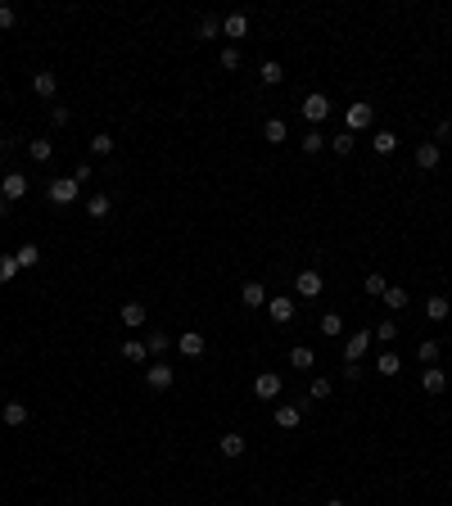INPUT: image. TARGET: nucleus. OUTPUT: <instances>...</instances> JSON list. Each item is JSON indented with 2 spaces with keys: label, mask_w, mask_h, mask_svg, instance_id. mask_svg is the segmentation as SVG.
Returning a JSON list of instances; mask_svg holds the SVG:
<instances>
[{
  "label": "nucleus",
  "mask_w": 452,
  "mask_h": 506,
  "mask_svg": "<svg viewBox=\"0 0 452 506\" xmlns=\"http://www.w3.org/2000/svg\"><path fill=\"white\" fill-rule=\"evenodd\" d=\"M371 339H376L371 330H353V334L344 339V362H362V357L371 353Z\"/></svg>",
  "instance_id": "1"
},
{
  "label": "nucleus",
  "mask_w": 452,
  "mask_h": 506,
  "mask_svg": "<svg viewBox=\"0 0 452 506\" xmlns=\"http://www.w3.org/2000/svg\"><path fill=\"white\" fill-rule=\"evenodd\" d=\"M172 380H177V371L168 367V362H150V367H145V384H150L154 393H163V389H172Z\"/></svg>",
  "instance_id": "2"
},
{
  "label": "nucleus",
  "mask_w": 452,
  "mask_h": 506,
  "mask_svg": "<svg viewBox=\"0 0 452 506\" xmlns=\"http://www.w3.org/2000/svg\"><path fill=\"white\" fill-rule=\"evenodd\" d=\"M280 376L276 371H258V376H253V398H262V402H271V398H280Z\"/></svg>",
  "instance_id": "3"
},
{
  "label": "nucleus",
  "mask_w": 452,
  "mask_h": 506,
  "mask_svg": "<svg viewBox=\"0 0 452 506\" xmlns=\"http://www.w3.org/2000/svg\"><path fill=\"white\" fill-rule=\"evenodd\" d=\"M77 190H82V185H77L73 176H54V181L45 185V194H50V204H73V199H77Z\"/></svg>",
  "instance_id": "4"
},
{
  "label": "nucleus",
  "mask_w": 452,
  "mask_h": 506,
  "mask_svg": "<svg viewBox=\"0 0 452 506\" xmlns=\"http://www.w3.org/2000/svg\"><path fill=\"white\" fill-rule=\"evenodd\" d=\"M294 290H299V299H321V290H326V280H321V271H299V280H294Z\"/></svg>",
  "instance_id": "5"
},
{
  "label": "nucleus",
  "mask_w": 452,
  "mask_h": 506,
  "mask_svg": "<svg viewBox=\"0 0 452 506\" xmlns=\"http://www.w3.org/2000/svg\"><path fill=\"white\" fill-rule=\"evenodd\" d=\"M303 118L313 122V127H317V122H326V118H330V100H326L321 91H313V95L303 100Z\"/></svg>",
  "instance_id": "6"
},
{
  "label": "nucleus",
  "mask_w": 452,
  "mask_h": 506,
  "mask_svg": "<svg viewBox=\"0 0 452 506\" xmlns=\"http://www.w3.org/2000/svg\"><path fill=\"white\" fill-rule=\"evenodd\" d=\"M371 118H376V108L366 104V100H357V104H348V113H344L348 131H366V127H371Z\"/></svg>",
  "instance_id": "7"
},
{
  "label": "nucleus",
  "mask_w": 452,
  "mask_h": 506,
  "mask_svg": "<svg viewBox=\"0 0 452 506\" xmlns=\"http://www.w3.org/2000/svg\"><path fill=\"white\" fill-rule=\"evenodd\" d=\"M27 185H32V181H27L23 172H5V176H0V194H5L10 204H19L23 194H27Z\"/></svg>",
  "instance_id": "8"
},
{
  "label": "nucleus",
  "mask_w": 452,
  "mask_h": 506,
  "mask_svg": "<svg viewBox=\"0 0 452 506\" xmlns=\"http://www.w3.org/2000/svg\"><path fill=\"white\" fill-rule=\"evenodd\" d=\"M439 163H443V145H434V140L416 145V168H420V172H434Z\"/></svg>",
  "instance_id": "9"
},
{
  "label": "nucleus",
  "mask_w": 452,
  "mask_h": 506,
  "mask_svg": "<svg viewBox=\"0 0 452 506\" xmlns=\"http://www.w3.org/2000/svg\"><path fill=\"white\" fill-rule=\"evenodd\" d=\"M222 36H226V41H240V36H249V14H226V19H222Z\"/></svg>",
  "instance_id": "10"
},
{
  "label": "nucleus",
  "mask_w": 452,
  "mask_h": 506,
  "mask_svg": "<svg viewBox=\"0 0 452 506\" xmlns=\"http://www.w3.org/2000/svg\"><path fill=\"white\" fill-rule=\"evenodd\" d=\"M267 317L276 325H285V321H294V299H285V294H276V299H267Z\"/></svg>",
  "instance_id": "11"
},
{
  "label": "nucleus",
  "mask_w": 452,
  "mask_h": 506,
  "mask_svg": "<svg viewBox=\"0 0 452 506\" xmlns=\"http://www.w3.org/2000/svg\"><path fill=\"white\" fill-rule=\"evenodd\" d=\"M118 321L127 325V330H140V325L150 321V312H145V303H122V312H118Z\"/></svg>",
  "instance_id": "12"
},
{
  "label": "nucleus",
  "mask_w": 452,
  "mask_h": 506,
  "mask_svg": "<svg viewBox=\"0 0 452 506\" xmlns=\"http://www.w3.org/2000/svg\"><path fill=\"white\" fill-rule=\"evenodd\" d=\"M0 420H5L10 430H19V425H27V407H23L19 398H5V407H0Z\"/></svg>",
  "instance_id": "13"
},
{
  "label": "nucleus",
  "mask_w": 452,
  "mask_h": 506,
  "mask_svg": "<svg viewBox=\"0 0 452 506\" xmlns=\"http://www.w3.org/2000/svg\"><path fill=\"white\" fill-rule=\"evenodd\" d=\"M240 303H245V308H262V303H267L262 280H245V285H240Z\"/></svg>",
  "instance_id": "14"
},
{
  "label": "nucleus",
  "mask_w": 452,
  "mask_h": 506,
  "mask_svg": "<svg viewBox=\"0 0 452 506\" xmlns=\"http://www.w3.org/2000/svg\"><path fill=\"white\" fill-rule=\"evenodd\" d=\"M299 420H303L299 402H280V407H276V425H280V430H299Z\"/></svg>",
  "instance_id": "15"
},
{
  "label": "nucleus",
  "mask_w": 452,
  "mask_h": 506,
  "mask_svg": "<svg viewBox=\"0 0 452 506\" xmlns=\"http://www.w3.org/2000/svg\"><path fill=\"white\" fill-rule=\"evenodd\" d=\"M177 348H181V353H185V357H204V348H208V339H204V334H199V330H185V334H181V339H177Z\"/></svg>",
  "instance_id": "16"
},
{
  "label": "nucleus",
  "mask_w": 452,
  "mask_h": 506,
  "mask_svg": "<svg viewBox=\"0 0 452 506\" xmlns=\"http://www.w3.org/2000/svg\"><path fill=\"white\" fill-rule=\"evenodd\" d=\"M420 389H425V393H443V389H448V371H443V367H425Z\"/></svg>",
  "instance_id": "17"
},
{
  "label": "nucleus",
  "mask_w": 452,
  "mask_h": 506,
  "mask_svg": "<svg viewBox=\"0 0 452 506\" xmlns=\"http://www.w3.org/2000/svg\"><path fill=\"white\" fill-rule=\"evenodd\" d=\"M217 448H222V457L226 461H236V457H245V434H222V439H217Z\"/></svg>",
  "instance_id": "18"
},
{
  "label": "nucleus",
  "mask_w": 452,
  "mask_h": 506,
  "mask_svg": "<svg viewBox=\"0 0 452 506\" xmlns=\"http://www.w3.org/2000/svg\"><path fill=\"white\" fill-rule=\"evenodd\" d=\"M290 367H294V371H313V367H317V353H313L308 344H294V348H290Z\"/></svg>",
  "instance_id": "19"
},
{
  "label": "nucleus",
  "mask_w": 452,
  "mask_h": 506,
  "mask_svg": "<svg viewBox=\"0 0 452 506\" xmlns=\"http://www.w3.org/2000/svg\"><path fill=\"white\" fill-rule=\"evenodd\" d=\"M194 36H199V41H217V36H222V19H217V14H204L199 27H194Z\"/></svg>",
  "instance_id": "20"
},
{
  "label": "nucleus",
  "mask_w": 452,
  "mask_h": 506,
  "mask_svg": "<svg viewBox=\"0 0 452 506\" xmlns=\"http://www.w3.org/2000/svg\"><path fill=\"white\" fill-rule=\"evenodd\" d=\"M285 136H290V127H285L280 118H267V122H262V140H267V145H285Z\"/></svg>",
  "instance_id": "21"
},
{
  "label": "nucleus",
  "mask_w": 452,
  "mask_h": 506,
  "mask_svg": "<svg viewBox=\"0 0 452 506\" xmlns=\"http://www.w3.org/2000/svg\"><path fill=\"white\" fill-rule=\"evenodd\" d=\"M32 91H36L41 100H54V91H59V77H54V73H36V77H32Z\"/></svg>",
  "instance_id": "22"
},
{
  "label": "nucleus",
  "mask_w": 452,
  "mask_h": 506,
  "mask_svg": "<svg viewBox=\"0 0 452 506\" xmlns=\"http://www.w3.org/2000/svg\"><path fill=\"white\" fill-rule=\"evenodd\" d=\"M376 371H380V376H398V371H403V357L394 353V348H385V353L376 357Z\"/></svg>",
  "instance_id": "23"
},
{
  "label": "nucleus",
  "mask_w": 452,
  "mask_h": 506,
  "mask_svg": "<svg viewBox=\"0 0 452 506\" xmlns=\"http://www.w3.org/2000/svg\"><path fill=\"white\" fill-rule=\"evenodd\" d=\"M448 294H430V299H425V317H430V321H443V317H448Z\"/></svg>",
  "instance_id": "24"
},
{
  "label": "nucleus",
  "mask_w": 452,
  "mask_h": 506,
  "mask_svg": "<svg viewBox=\"0 0 452 506\" xmlns=\"http://www.w3.org/2000/svg\"><path fill=\"white\" fill-rule=\"evenodd\" d=\"M317 330H321L326 339H339V334H344V317H339V312H326L321 321H317Z\"/></svg>",
  "instance_id": "25"
},
{
  "label": "nucleus",
  "mask_w": 452,
  "mask_h": 506,
  "mask_svg": "<svg viewBox=\"0 0 452 506\" xmlns=\"http://www.w3.org/2000/svg\"><path fill=\"white\" fill-rule=\"evenodd\" d=\"M109 208H113V199H109V194H91V199H87V217H95V222H104Z\"/></svg>",
  "instance_id": "26"
},
{
  "label": "nucleus",
  "mask_w": 452,
  "mask_h": 506,
  "mask_svg": "<svg viewBox=\"0 0 452 506\" xmlns=\"http://www.w3.org/2000/svg\"><path fill=\"white\" fill-rule=\"evenodd\" d=\"M371 150H376V154H385V159H389V154L398 150V136H394V131H376V136H371Z\"/></svg>",
  "instance_id": "27"
},
{
  "label": "nucleus",
  "mask_w": 452,
  "mask_h": 506,
  "mask_svg": "<svg viewBox=\"0 0 452 506\" xmlns=\"http://www.w3.org/2000/svg\"><path fill=\"white\" fill-rule=\"evenodd\" d=\"M50 154H54V145H50V140H27V159H32V163H50Z\"/></svg>",
  "instance_id": "28"
},
{
  "label": "nucleus",
  "mask_w": 452,
  "mask_h": 506,
  "mask_svg": "<svg viewBox=\"0 0 452 506\" xmlns=\"http://www.w3.org/2000/svg\"><path fill=\"white\" fill-rule=\"evenodd\" d=\"M145 348H150V357H163L168 348H172V334H163V330H150V339H145Z\"/></svg>",
  "instance_id": "29"
},
{
  "label": "nucleus",
  "mask_w": 452,
  "mask_h": 506,
  "mask_svg": "<svg viewBox=\"0 0 452 506\" xmlns=\"http://www.w3.org/2000/svg\"><path fill=\"white\" fill-rule=\"evenodd\" d=\"M380 299L389 303V312H403V308H407V290H403V285H389Z\"/></svg>",
  "instance_id": "30"
},
{
  "label": "nucleus",
  "mask_w": 452,
  "mask_h": 506,
  "mask_svg": "<svg viewBox=\"0 0 452 506\" xmlns=\"http://www.w3.org/2000/svg\"><path fill=\"white\" fill-rule=\"evenodd\" d=\"M91 150H95V154H100V159H109V154L118 150V140L109 136V131H95V136H91Z\"/></svg>",
  "instance_id": "31"
},
{
  "label": "nucleus",
  "mask_w": 452,
  "mask_h": 506,
  "mask_svg": "<svg viewBox=\"0 0 452 506\" xmlns=\"http://www.w3.org/2000/svg\"><path fill=\"white\" fill-rule=\"evenodd\" d=\"M258 73H262V87H280V82H285V68H280L276 59H267Z\"/></svg>",
  "instance_id": "32"
},
{
  "label": "nucleus",
  "mask_w": 452,
  "mask_h": 506,
  "mask_svg": "<svg viewBox=\"0 0 452 506\" xmlns=\"http://www.w3.org/2000/svg\"><path fill=\"white\" fill-rule=\"evenodd\" d=\"M326 145H330V140H326V136H321V131H317V127H313V131H308V136L299 140V150H303V154H321Z\"/></svg>",
  "instance_id": "33"
},
{
  "label": "nucleus",
  "mask_w": 452,
  "mask_h": 506,
  "mask_svg": "<svg viewBox=\"0 0 452 506\" xmlns=\"http://www.w3.org/2000/svg\"><path fill=\"white\" fill-rule=\"evenodd\" d=\"M19 271H23V267H19V258H14V253H0V285H10Z\"/></svg>",
  "instance_id": "34"
},
{
  "label": "nucleus",
  "mask_w": 452,
  "mask_h": 506,
  "mask_svg": "<svg viewBox=\"0 0 452 506\" xmlns=\"http://www.w3.org/2000/svg\"><path fill=\"white\" fill-rule=\"evenodd\" d=\"M416 357H420V362H425V367H439V357H443V348H439V344H434V339H425V344H420V348H416Z\"/></svg>",
  "instance_id": "35"
},
{
  "label": "nucleus",
  "mask_w": 452,
  "mask_h": 506,
  "mask_svg": "<svg viewBox=\"0 0 452 506\" xmlns=\"http://www.w3.org/2000/svg\"><path fill=\"white\" fill-rule=\"evenodd\" d=\"M145 357H150V348L140 344V339H127V344H122V362H145Z\"/></svg>",
  "instance_id": "36"
},
{
  "label": "nucleus",
  "mask_w": 452,
  "mask_h": 506,
  "mask_svg": "<svg viewBox=\"0 0 452 506\" xmlns=\"http://www.w3.org/2000/svg\"><path fill=\"white\" fill-rule=\"evenodd\" d=\"M380 339V344H394L398 339V321H376V330H371Z\"/></svg>",
  "instance_id": "37"
},
{
  "label": "nucleus",
  "mask_w": 452,
  "mask_h": 506,
  "mask_svg": "<svg viewBox=\"0 0 452 506\" xmlns=\"http://www.w3.org/2000/svg\"><path fill=\"white\" fill-rule=\"evenodd\" d=\"M14 258H19V267H36V262H41V249H36V244H23Z\"/></svg>",
  "instance_id": "38"
},
{
  "label": "nucleus",
  "mask_w": 452,
  "mask_h": 506,
  "mask_svg": "<svg viewBox=\"0 0 452 506\" xmlns=\"http://www.w3.org/2000/svg\"><path fill=\"white\" fill-rule=\"evenodd\" d=\"M330 150H335V154H353V150H357V140H353V131H339V136H335V140H330Z\"/></svg>",
  "instance_id": "39"
},
{
  "label": "nucleus",
  "mask_w": 452,
  "mask_h": 506,
  "mask_svg": "<svg viewBox=\"0 0 452 506\" xmlns=\"http://www.w3.org/2000/svg\"><path fill=\"white\" fill-rule=\"evenodd\" d=\"M385 290H389V280L380 276V271H371V276H366V294H371V299H380Z\"/></svg>",
  "instance_id": "40"
},
{
  "label": "nucleus",
  "mask_w": 452,
  "mask_h": 506,
  "mask_svg": "<svg viewBox=\"0 0 452 506\" xmlns=\"http://www.w3.org/2000/svg\"><path fill=\"white\" fill-rule=\"evenodd\" d=\"M330 389H335L330 380H326V376H317V380H313V389H308V398H330Z\"/></svg>",
  "instance_id": "41"
},
{
  "label": "nucleus",
  "mask_w": 452,
  "mask_h": 506,
  "mask_svg": "<svg viewBox=\"0 0 452 506\" xmlns=\"http://www.w3.org/2000/svg\"><path fill=\"white\" fill-rule=\"evenodd\" d=\"M222 68H226V73H236V68H240V50H236V45H226V50H222Z\"/></svg>",
  "instance_id": "42"
},
{
  "label": "nucleus",
  "mask_w": 452,
  "mask_h": 506,
  "mask_svg": "<svg viewBox=\"0 0 452 506\" xmlns=\"http://www.w3.org/2000/svg\"><path fill=\"white\" fill-rule=\"evenodd\" d=\"M443 140H452V118H439V127H434V145H443Z\"/></svg>",
  "instance_id": "43"
},
{
  "label": "nucleus",
  "mask_w": 452,
  "mask_h": 506,
  "mask_svg": "<svg viewBox=\"0 0 452 506\" xmlns=\"http://www.w3.org/2000/svg\"><path fill=\"white\" fill-rule=\"evenodd\" d=\"M14 23H19V10H14V5H0V27H14Z\"/></svg>",
  "instance_id": "44"
},
{
  "label": "nucleus",
  "mask_w": 452,
  "mask_h": 506,
  "mask_svg": "<svg viewBox=\"0 0 452 506\" xmlns=\"http://www.w3.org/2000/svg\"><path fill=\"white\" fill-rule=\"evenodd\" d=\"M91 176H95V168H91V163H77V172H73V181L82 185V181H91Z\"/></svg>",
  "instance_id": "45"
},
{
  "label": "nucleus",
  "mask_w": 452,
  "mask_h": 506,
  "mask_svg": "<svg viewBox=\"0 0 452 506\" xmlns=\"http://www.w3.org/2000/svg\"><path fill=\"white\" fill-rule=\"evenodd\" d=\"M50 122H54V127H64V122H68V108L64 104H50Z\"/></svg>",
  "instance_id": "46"
},
{
  "label": "nucleus",
  "mask_w": 452,
  "mask_h": 506,
  "mask_svg": "<svg viewBox=\"0 0 452 506\" xmlns=\"http://www.w3.org/2000/svg\"><path fill=\"white\" fill-rule=\"evenodd\" d=\"M344 380H362V362H348V367H344Z\"/></svg>",
  "instance_id": "47"
},
{
  "label": "nucleus",
  "mask_w": 452,
  "mask_h": 506,
  "mask_svg": "<svg viewBox=\"0 0 452 506\" xmlns=\"http://www.w3.org/2000/svg\"><path fill=\"white\" fill-rule=\"evenodd\" d=\"M5 217H10V199H5V194H0V222H5Z\"/></svg>",
  "instance_id": "48"
},
{
  "label": "nucleus",
  "mask_w": 452,
  "mask_h": 506,
  "mask_svg": "<svg viewBox=\"0 0 452 506\" xmlns=\"http://www.w3.org/2000/svg\"><path fill=\"white\" fill-rule=\"evenodd\" d=\"M326 506H344V502H339V497H330V502H326Z\"/></svg>",
  "instance_id": "49"
},
{
  "label": "nucleus",
  "mask_w": 452,
  "mask_h": 506,
  "mask_svg": "<svg viewBox=\"0 0 452 506\" xmlns=\"http://www.w3.org/2000/svg\"><path fill=\"white\" fill-rule=\"evenodd\" d=\"M448 339H452V334H448Z\"/></svg>",
  "instance_id": "50"
}]
</instances>
